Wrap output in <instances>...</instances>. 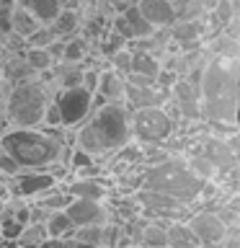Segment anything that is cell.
Here are the masks:
<instances>
[{
	"label": "cell",
	"mask_w": 240,
	"mask_h": 248,
	"mask_svg": "<svg viewBox=\"0 0 240 248\" xmlns=\"http://www.w3.org/2000/svg\"><path fill=\"white\" fill-rule=\"evenodd\" d=\"M238 85L240 62L238 57H217L209 54L201 65L199 80V111L209 124H225L238 129Z\"/></svg>",
	"instance_id": "cell-1"
},
{
	"label": "cell",
	"mask_w": 240,
	"mask_h": 248,
	"mask_svg": "<svg viewBox=\"0 0 240 248\" xmlns=\"http://www.w3.org/2000/svg\"><path fill=\"white\" fill-rule=\"evenodd\" d=\"M132 108L124 101H104L75 129V147L85 155L106 158L132 142Z\"/></svg>",
	"instance_id": "cell-2"
},
{
	"label": "cell",
	"mask_w": 240,
	"mask_h": 248,
	"mask_svg": "<svg viewBox=\"0 0 240 248\" xmlns=\"http://www.w3.org/2000/svg\"><path fill=\"white\" fill-rule=\"evenodd\" d=\"M0 147L21 166V170H52L67 163V140L52 127H8Z\"/></svg>",
	"instance_id": "cell-3"
},
{
	"label": "cell",
	"mask_w": 240,
	"mask_h": 248,
	"mask_svg": "<svg viewBox=\"0 0 240 248\" xmlns=\"http://www.w3.org/2000/svg\"><path fill=\"white\" fill-rule=\"evenodd\" d=\"M201 184L204 181L194 176L183 160L176 158H165L160 163H152V166H145V170L139 173V189L165 194L183 207H194L199 202Z\"/></svg>",
	"instance_id": "cell-4"
},
{
	"label": "cell",
	"mask_w": 240,
	"mask_h": 248,
	"mask_svg": "<svg viewBox=\"0 0 240 248\" xmlns=\"http://www.w3.org/2000/svg\"><path fill=\"white\" fill-rule=\"evenodd\" d=\"M49 91L39 78H26V80L13 83L8 91L3 111L11 127H42L44 108L49 104Z\"/></svg>",
	"instance_id": "cell-5"
},
{
	"label": "cell",
	"mask_w": 240,
	"mask_h": 248,
	"mask_svg": "<svg viewBox=\"0 0 240 248\" xmlns=\"http://www.w3.org/2000/svg\"><path fill=\"white\" fill-rule=\"evenodd\" d=\"M132 140L142 145H163L173 137L176 122L165 106H142L132 108Z\"/></svg>",
	"instance_id": "cell-6"
},
{
	"label": "cell",
	"mask_w": 240,
	"mask_h": 248,
	"mask_svg": "<svg viewBox=\"0 0 240 248\" xmlns=\"http://www.w3.org/2000/svg\"><path fill=\"white\" fill-rule=\"evenodd\" d=\"M54 104H57V111H60V127L77 129L90 116L96 101H93V93L85 91L83 85H73V88H62L57 98H54Z\"/></svg>",
	"instance_id": "cell-7"
},
{
	"label": "cell",
	"mask_w": 240,
	"mask_h": 248,
	"mask_svg": "<svg viewBox=\"0 0 240 248\" xmlns=\"http://www.w3.org/2000/svg\"><path fill=\"white\" fill-rule=\"evenodd\" d=\"M11 181V194L13 199H23V202H34L42 194L52 191L60 184V178L54 176V170H21L18 176L8 178Z\"/></svg>",
	"instance_id": "cell-8"
},
{
	"label": "cell",
	"mask_w": 240,
	"mask_h": 248,
	"mask_svg": "<svg viewBox=\"0 0 240 248\" xmlns=\"http://www.w3.org/2000/svg\"><path fill=\"white\" fill-rule=\"evenodd\" d=\"M186 225L189 230L194 232V238L199 240V246H207V248H217L220 240L225 238L227 228L222 225V220L214 215V209H194V212L186 217Z\"/></svg>",
	"instance_id": "cell-9"
},
{
	"label": "cell",
	"mask_w": 240,
	"mask_h": 248,
	"mask_svg": "<svg viewBox=\"0 0 240 248\" xmlns=\"http://www.w3.org/2000/svg\"><path fill=\"white\" fill-rule=\"evenodd\" d=\"M73 228H88V225H106L111 222V209L106 202L96 199H70L67 207L62 209Z\"/></svg>",
	"instance_id": "cell-10"
},
{
	"label": "cell",
	"mask_w": 240,
	"mask_h": 248,
	"mask_svg": "<svg viewBox=\"0 0 240 248\" xmlns=\"http://www.w3.org/2000/svg\"><path fill=\"white\" fill-rule=\"evenodd\" d=\"M196 153H201L214 166L217 178L230 176V173H235V170H238V153L230 150L227 142H225V137H217V135L204 137V140H201V147Z\"/></svg>",
	"instance_id": "cell-11"
},
{
	"label": "cell",
	"mask_w": 240,
	"mask_h": 248,
	"mask_svg": "<svg viewBox=\"0 0 240 248\" xmlns=\"http://www.w3.org/2000/svg\"><path fill=\"white\" fill-rule=\"evenodd\" d=\"M142 13V18L150 23L155 31H165L178 21V11L168 0H137L135 3Z\"/></svg>",
	"instance_id": "cell-12"
},
{
	"label": "cell",
	"mask_w": 240,
	"mask_h": 248,
	"mask_svg": "<svg viewBox=\"0 0 240 248\" xmlns=\"http://www.w3.org/2000/svg\"><path fill=\"white\" fill-rule=\"evenodd\" d=\"M168 98H170V104H176L178 116H183V119H199L201 116V111H199V93L186 83V78H178V80L170 85Z\"/></svg>",
	"instance_id": "cell-13"
},
{
	"label": "cell",
	"mask_w": 240,
	"mask_h": 248,
	"mask_svg": "<svg viewBox=\"0 0 240 248\" xmlns=\"http://www.w3.org/2000/svg\"><path fill=\"white\" fill-rule=\"evenodd\" d=\"M65 191L70 194V199H96V202H106L108 197V184L104 178L96 176H77L75 181H70L65 186Z\"/></svg>",
	"instance_id": "cell-14"
},
{
	"label": "cell",
	"mask_w": 240,
	"mask_h": 248,
	"mask_svg": "<svg viewBox=\"0 0 240 248\" xmlns=\"http://www.w3.org/2000/svg\"><path fill=\"white\" fill-rule=\"evenodd\" d=\"M168 34L173 42H178V46H183V49H191V46H196V42H201V34H204V23L196 18H178L173 26L168 29Z\"/></svg>",
	"instance_id": "cell-15"
},
{
	"label": "cell",
	"mask_w": 240,
	"mask_h": 248,
	"mask_svg": "<svg viewBox=\"0 0 240 248\" xmlns=\"http://www.w3.org/2000/svg\"><path fill=\"white\" fill-rule=\"evenodd\" d=\"M124 91H127V80L124 75L114 73L111 67L98 70V85H96V96L104 101H124Z\"/></svg>",
	"instance_id": "cell-16"
},
{
	"label": "cell",
	"mask_w": 240,
	"mask_h": 248,
	"mask_svg": "<svg viewBox=\"0 0 240 248\" xmlns=\"http://www.w3.org/2000/svg\"><path fill=\"white\" fill-rule=\"evenodd\" d=\"M168 222L165 220H147L139 228L135 246L139 248H168Z\"/></svg>",
	"instance_id": "cell-17"
},
{
	"label": "cell",
	"mask_w": 240,
	"mask_h": 248,
	"mask_svg": "<svg viewBox=\"0 0 240 248\" xmlns=\"http://www.w3.org/2000/svg\"><path fill=\"white\" fill-rule=\"evenodd\" d=\"M209 54H217V57H238V34H235V21L227 23L225 29H220L212 42H209Z\"/></svg>",
	"instance_id": "cell-18"
},
{
	"label": "cell",
	"mask_w": 240,
	"mask_h": 248,
	"mask_svg": "<svg viewBox=\"0 0 240 248\" xmlns=\"http://www.w3.org/2000/svg\"><path fill=\"white\" fill-rule=\"evenodd\" d=\"M160 60L155 57L152 52H145V49H132V65H129V73L127 75H139V78H150L155 80L160 73Z\"/></svg>",
	"instance_id": "cell-19"
},
{
	"label": "cell",
	"mask_w": 240,
	"mask_h": 248,
	"mask_svg": "<svg viewBox=\"0 0 240 248\" xmlns=\"http://www.w3.org/2000/svg\"><path fill=\"white\" fill-rule=\"evenodd\" d=\"M15 5H21L23 11H29L42 26H49L54 21V16L62 11V5L57 0H15Z\"/></svg>",
	"instance_id": "cell-20"
},
{
	"label": "cell",
	"mask_w": 240,
	"mask_h": 248,
	"mask_svg": "<svg viewBox=\"0 0 240 248\" xmlns=\"http://www.w3.org/2000/svg\"><path fill=\"white\" fill-rule=\"evenodd\" d=\"M36 29H42V23H39L29 11H23L21 5H13V11H11V34H15L18 39H29Z\"/></svg>",
	"instance_id": "cell-21"
},
{
	"label": "cell",
	"mask_w": 240,
	"mask_h": 248,
	"mask_svg": "<svg viewBox=\"0 0 240 248\" xmlns=\"http://www.w3.org/2000/svg\"><path fill=\"white\" fill-rule=\"evenodd\" d=\"M80 29V16H77L73 8H62V11L54 16V21L49 23V31L57 39H67V36H73L75 31Z\"/></svg>",
	"instance_id": "cell-22"
},
{
	"label": "cell",
	"mask_w": 240,
	"mask_h": 248,
	"mask_svg": "<svg viewBox=\"0 0 240 248\" xmlns=\"http://www.w3.org/2000/svg\"><path fill=\"white\" fill-rule=\"evenodd\" d=\"M121 16H124V21H127L132 36H135L137 42H139V39H150V36L155 34V29L142 18V13H139V8H137L135 3H127V5H124V8H121Z\"/></svg>",
	"instance_id": "cell-23"
},
{
	"label": "cell",
	"mask_w": 240,
	"mask_h": 248,
	"mask_svg": "<svg viewBox=\"0 0 240 248\" xmlns=\"http://www.w3.org/2000/svg\"><path fill=\"white\" fill-rule=\"evenodd\" d=\"M168 248H199V240L194 238L186 220H173L168 222Z\"/></svg>",
	"instance_id": "cell-24"
},
{
	"label": "cell",
	"mask_w": 240,
	"mask_h": 248,
	"mask_svg": "<svg viewBox=\"0 0 240 248\" xmlns=\"http://www.w3.org/2000/svg\"><path fill=\"white\" fill-rule=\"evenodd\" d=\"M44 232H46V238H73V222L67 220V215L62 212V209H57V212H46L44 217Z\"/></svg>",
	"instance_id": "cell-25"
},
{
	"label": "cell",
	"mask_w": 240,
	"mask_h": 248,
	"mask_svg": "<svg viewBox=\"0 0 240 248\" xmlns=\"http://www.w3.org/2000/svg\"><path fill=\"white\" fill-rule=\"evenodd\" d=\"M23 60H26V65L31 67V73H34V75L49 73V70H54V65H57L46 46H26Z\"/></svg>",
	"instance_id": "cell-26"
},
{
	"label": "cell",
	"mask_w": 240,
	"mask_h": 248,
	"mask_svg": "<svg viewBox=\"0 0 240 248\" xmlns=\"http://www.w3.org/2000/svg\"><path fill=\"white\" fill-rule=\"evenodd\" d=\"M88 57V42L83 36H67L62 39V57L60 62H73V65H80V62Z\"/></svg>",
	"instance_id": "cell-27"
},
{
	"label": "cell",
	"mask_w": 240,
	"mask_h": 248,
	"mask_svg": "<svg viewBox=\"0 0 240 248\" xmlns=\"http://www.w3.org/2000/svg\"><path fill=\"white\" fill-rule=\"evenodd\" d=\"M67 202H70V194L65 191V186H62V184H57L52 191L42 194V197L34 199L31 204L42 207L44 212H57V209H65V207H67Z\"/></svg>",
	"instance_id": "cell-28"
},
{
	"label": "cell",
	"mask_w": 240,
	"mask_h": 248,
	"mask_svg": "<svg viewBox=\"0 0 240 248\" xmlns=\"http://www.w3.org/2000/svg\"><path fill=\"white\" fill-rule=\"evenodd\" d=\"M209 16H212L214 29H225L227 23L235 21V0H217L212 5V11H209Z\"/></svg>",
	"instance_id": "cell-29"
},
{
	"label": "cell",
	"mask_w": 240,
	"mask_h": 248,
	"mask_svg": "<svg viewBox=\"0 0 240 248\" xmlns=\"http://www.w3.org/2000/svg\"><path fill=\"white\" fill-rule=\"evenodd\" d=\"M183 163L189 166V170H191L194 176L201 178V181H214V178H217V170H214V166H212V163H209V160H207L201 153H194V155H189V158H186Z\"/></svg>",
	"instance_id": "cell-30"
},
{
	"label": "cell",
	"mask_w": 240,
	"mask_h": 248,
	"mask_svg": "<svg viewBox=\"0 0 240 248\" xmlns=\"http://www.w3.org/2000/svg\"><path fill=\"white\" fill-rule=\"evenodd\" d=\"M116 220H121V222H129V220H135V217L139 215V204L135 202V197H121V199H116Z\"/></svg>",
	"instance_id": "cell-31"
},
{
	"label": "cell",
	"mask_w": 240,
	"mask_h": 248,
	"mask_svg": "<svg viewBox=\"0 0 240 248\" xmlns=\"http://www.w3.org/2000/svg\"><path fill=\"white\" fill-rule=\"evenodd\" d=\"M108 62H111L114 73L127 75L129 73V65H132V49H129V46H121V49H116L111 57H108Z\"/></svg>",
	"instance_id": "cell-32"
},
{
	"label": "cell",
	"mask_w": 240,
	"mask_h": 248,
	"mask_svg": "<svg viewBox=\"0 0 240 248\" xmlns=\"http://www.w3.org/2000/svg\"><path fill=\"white\" fill-rule=\"evenodd\" d=\"M54 39L57 36L49 31V26H42V29H36L29 39H23V42H26V46H49Z\"/></svg>",
	"instance_id": "cell-33"
},
{
	"label": "cell",
	"mask_w": 240,
	"mask_h": 248,
	"mask_svg": "<svg viewBox=\"0 0 240 248\" xmlns=\"http://www.w3.org/2000/svg\"><path fill=\"white\" fill-rule=\"evenodd\" d=\"M18 173H21V166L3 150V147H0V176H3V178H13Z\"/></svg>",
	"instance_id": "cell-34"
},
{
	"label": "cell",
	"mask_w": 240,
	"mask_h": 248,
	"mask_svg": "<svg viewBox=\"0 0 240 248\" xmlns=\"http://www.w3.org/2000/svg\"><path fill=\"white\" fill-rule=\"evenodd\" d=\"M67 160H70V168L73 170H85L88 166H96V160H93L90 155H85L83 150H77V147H75L73 155H67Z\"/></svg>",
	"instance_id": "cell-35"
},
{
	"label": "cell",
	"mask_w": 240,
	"mask_h": 248,
	"mask_svg": "<svg viewBox=\"0 0 240 248\" xmlns=\"http://www.w3.org/2000/svg\"><path fill=\"white\" fill-rule=\"evenodd\" d=\"M80 85L85 91L96 93V85H98V70L93 67H83V78H80Z\"/></svg>",
	"instance_id": "cell-36"
},
{
	"label": "cell",
	"mask_w": 240,
	"mask_h": 248,
	"mask_svg": "<svg viewBox=\"0 0 240 248\" xmlns=\"http://www.w3.org/2000/svg\"><path fill=\"white\" fill-rule=\"evenodd\" d=\"M121 46H127V42H124V39H121L119 34H111L104 44H101V49H104L106 57H111V54H114L116 49H121Z\"/></svg>",
	"instance_id": "cell-37"
},
{
	"label": "cell",
	"mask_w": 240,
	"mask_h": 248,
	"mask_svg": "<svg viewBox=\"0 0 240 248\" xmlns=\"http://www.w3.org/2000/svg\"><path fill=\"white\" fill-rule=\"evenodd\" d=\"M168 3L178 11V18H189V13L196 11V8H194V0H168ZM196 16H199V11H196Z\"/></svg>",
	"instance_id": "cell-38"
},
{
	"label": "cell",
	"mask_w": 240,
	"mask_h": 248,
	"mask_svg": "<svg viewBox=\"0 0 240 248\" xmlns=\"http://www.w3.org/2000/svg\"><path fill=\"white\" fill-rule=\"evenodd\" d=\"M73 246V238H44L36 248H70Z\"/></svg>",
	"instance_id": "cell-39"
},
{
	"label": "cell",
	"mask_w": 240,
	"mask_h": 248,
	"mask_svg": "<svg viewBox=\"0 0 240 248\" xmlns=\"http://www.w3.org/2000/svg\"><path fill=\"white\" fill-rule=\"evenodd\" d=\"M70 248H101V246H90V243H80V240H73Z\"/></svg>",
	"instance_id": "cell-40"
},
{
	"label": "cell",
	"mask_w": 240,
	"mask_h": 248,
	"mask_svg": "<svg viewBox=\"0 0 240 248\" xmlns=\"http://www.w3.org/2000/svg\"><path fill=\"white\" fill-rule=\"evenodd\" d=\"M114 3H119V5H127V3H137V0H114Z\"/></svg>",
	"instance_id": "cell-41"
},
{
	"label": "cell",
	"mask_w": 240,
	"mask_h": 248,
	"mask_svg": "<svg viewBox=\"0 0 240 248\" xmlns=\"http://www.w3.org/2000/svg\"><path fill=\"white\" fill-rule=\"evenodd\" d=\"M57 3H60L62 8H67V5H70V0H57Z\"/></svg>",
	"instance_id": "cell-42"
},
{
	"label": "cell",
	"mask_w": 240,
	"mask_h": 248,
	"mask_svg": "<svg viewBox=\"0 0 240 248\" xmlns=\"http://www.w3.org/2000/svg\"><path fill=\"white\" fill-rule=\"evenodd\" d=\"M3 243H5V240H3V238H0V246H3Z\"/></svg>",
	"instance_id": "cell-43"
},
{
	"label": "cell",
	"mask_w": 240,
	"mask_h": 248,
	"mask_svg": "<svg viewBox=\"0 0 240 248\" xmlns=\"http://www.w3.org/2000/svg\"><path fill=\"white\" fill-rule=\"evenodd\" d=\"M0 202H3V191H0Z\"/></svg>",
	"instance_id": "cell-44"
},
{
	"label": "cell",
	"mask_w": 240,
	"mask_h": 248,
	"mask_svg": "<svg viewBox=\"0 0 240 248\" xmlns=\"http://www.w3.org/2000/svg\"><path fill=\"white\" fill-rule=\"evenodd\" d=\"M129 248H137V246H129Z\"/></svg>",
	"instance_id": "cell-45"
}]
</instances>
